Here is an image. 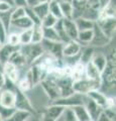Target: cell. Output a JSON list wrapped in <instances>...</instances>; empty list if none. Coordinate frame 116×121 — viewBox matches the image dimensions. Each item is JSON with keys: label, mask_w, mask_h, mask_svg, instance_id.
<instances>
[{"label": "cell", "mask_w": 116, "mask_h": 121, "mask_svg": "<svg viewBox=\"0 0 116 121\" xmlns=\"http://www.w3.org/2000/svg\"><path fill=\"white\" fill-rule=\"evenodd\" d=\"M19 52L23 55L28 66L35 63L44 52L40 43H28V44L20 45Z\"/></svg>", "instance_id": "6da1fadb"}, {"label": "cell", "mask_w": 116, "mask_h": 121, "mask_svg": "<svg viewBox=\"0 0 116 121\" xmlns=\"http://www.w3.org/2000/svg\"><path fill=\"white\" fill-rule=\"evenodd\" d=\"M101 87V82L93 81L87 78H83L81 80L73 82V90L75 93H79L82 95H86L92 90H99Z\"/></svg>", "instance_id": "7a4b0ae2"}, {"label": "cell", "mask_w": 116, "mask_h": 121, "mask_svg": "<svg viewBox=\"0 0 116 121\" xmlns=\"http://www.w3.org/2000/svg\"><path fill=\"white\" fill-rule=\"evenodd\" d=\"M40 88L43 89V93L46 94V96L48 98V100L51 102L55 101L56 99L61 97V93H60V89L57 85V83L51 77H47L39 84Z\"/></svg>", "instance_id": "3957f363"}, {"label": "cell", "mask_w": 116, "mask_h": 121, "mask_svg": "<svg viewBox=\"0 0 116 121\" xmlns=\"http://www.w3.org/2000/svg\"><path fill=\"white\" fill-rule=\"evenodd\" d=\"M84 99H85V95H82V94H79V93H73L72 95L67 96V97H60L55 101L51 102V103L62 106V107L66 109H70L74 107V106L84 105Z\"/></svg>", "instance_id": "277c9868"}, {"label": "cell", "mask_w": 116, "mask_h": 121, "mask_svg": "<svg viewBox=\"0 0 116 121\" xmlns=\"http://www.w3.org/2000/svg\"><path fill=\"white\" fill-rule=\"evenodd\" d=\"M65 110L66 108L62 107V106L50 103L44 109L40 121H57L63 116Z\"/></svg>", "instance_id": "5b68a950"}, {"label": "cell", "mask_w": 116, "mask_h": 121, "mask_svg": "<svg viewBox=\"0 0 116 121\" xmlns=\"http://www.w3.org/2000/svg\"><path fill=\"white\" fill-rule=\"evenodd\" d=\"M14 108L17 110L29 112L31 114L34 113V108L32 107L31 102L29 100L28 96L26 95V93L21 92L17 88L15 90V105H14Z\"/></svg>", "instance_id": "8992f818"}, {"label": "cell", "mask_w": 116, "mask_h": 121, "mask_svg": "<svg viewBox=\"0 0 116 121\" xmlns=\"http://www.w3.org/2000/svg\"><path fill=\"white\" fill-rule=\"evenodd\" d=\"M64 44L65 43H60V41H50L47 39H43V41L40 43V45H42L43 52L56 59H62L63 56L62 52Z\"/></svg>", "instance_id": "52a82bcc"}, {"label": "cell", "mask_w": 116, "mask_h": 121, "mask_svg": "<svg viewBox=\"0 0 116 121\" xmlns=\"http://www.w3.org/2000/svg\"><path fill=\"white\" fill-rule=\"evenodd\" d=\"M103 83H106L110 87L115 85V60L113 59L107 60L105 68L101 72V85Z\"/></svg>", "instance_id": "ba28073f"}, {"label": "cell", "mask_w": 116, "mask_h": 121, "mask_svg": "<svg viewBox=\"0 0 116 121\" xmlns=\"http://www.w3.org/2000/svg\"><path fill=\"white\" fill-rule=\"evenodd\" d=\"M96 24L99 26L102 32L108 39H112V36L115 33V17L104 18V19H98L96 21Z\"/></svg>", "instance_id": "9c48e42d"}, {"label": "cell", "mask_w": 116, "mask_h": 121, "mask_svg": "<svg viewBox=\"0 0 116 121\" xmlns=\"http://www.w3.org/2000/svg\"><path fill=\"white\" fill-rule=\"evenodd\" d=\"M84 106H85L86 110H87L88 114H89L92 121H96L98 119V117L101 115V113L103 112L102 107H100L99 105H97L94 101H92L86 95H85V99H84Z\"/></svg>", "instance_id": "30bf717a"}, {"label": "cell", "mask_w": 116, "mask_h": 121, "mask_svg": "<svg viewBox=\"0 0 116 121\" xmlns=\"http://www.w3.org/2000/svg\"><path fill=\"white\" fill-rule=\"evenodd\" d=\"M82 50V45L78 43L77 40H70L69 43L64 44L62 58H73V56H78L80 55Z\"/></svg>", "instance_id": "8fae6325"}, {"label": "cell", "mask_w": 116, "mask_h": 121, "mask_svg": "<svg viewBox=\"0 0 116 121\" xmlns=\"http://www.w3.org/2000/svg\"><path fill=\"white\" fill-rule=\"evenodd\" d=\"M2 73L4 75V77L6 79H8L11 82L13 83H17V81L20 78V71L19 69L13 64H11L9 62H7L5 64H3V70Z\"/></svg>", "instance_id": "7c38bea8"}, {"label": "cell", "mask_w": 116, "mask_h": 121, "mask_svg": "<svg viewBox=\"0 0 116 121\" xmlns=\"http://www.w3.org/2000/svg\"><path fill=\"white\" fill-rule=\"evenodd\" d=\"M109 41H110V39H108L104 35L102 30L100 29V27L95 22L94 27H93V39L90 44L94 45V47H103V45H106Z\"/></svg>", "instance_id": "4fadbf2b"}, {"label": "cell", "mask_w": 116, "mask_h": 121, "mask_svg": "<svg viewBox=\"0 0 116 121\" xmlns=\"http://www.w3.org/2000/svg\"><path fill=\"white\" fill-rule=\"evenodd\" d=\"M0 105L8 108H14V105H15V91H0Z\"/></svg>", "instance_id": "5bb4252c"}, {"label": "cell", "mask_w": 116, "mask_h": 121, "mask_svg": "<svg viewBox=\"0 0 116 121\" xmlns=\"http://www.w3.org/2000/svg\"><path fill=\"white\" fill-rule=\"evenodd\" d=\"M63 25L64 30H65L67 36L70 40H77L79 30L77 28V25L73 19H68V18H63Z\"/></svg>", "instance_id": "9a60e30c"}, {"label": "cell", "mask_w": 116, "mask_h": 121, "mask_svg": "<svg viewBox=\"0 0 116 121\" xmlns=\"http://www.w3.org/2000/svg\"><path fill=\"white\" fill-rule=\"evenodd\" d=\"M86 96L90 98L92 101H94L97 105H99L100 107H102L103 109L106 107L107 104V97L103 92H101L100 90H92L86 94Z\"/></svg>", "instance_id": "2e32d148"}, {"label": "cell", "mask_w": 116, "mask_h": 121, "mask_svg": "<svg viewBox=\"0 0 116 121\" xmlns=\"http://www.w3.org/2000/svg\"><path fill=\"white\" fill-rule=\"evenodd\" d=\"M32 26H33V23L30 21V19H29L26 15L23 17H21V18H18V19L12 20L11 21V24H10V27L16 28L17 32H19V33L22 31V30L31 28Z\"/></svg>", "instance_id": "e0dca14e"}, {"label": "cell", "mask_w": 116, "mask_h": 121, "mask_svg": "<svg viewBox=\"0 0 116 121\" xmlns=\"http://www.w3.org/2000/svg\"><path fill=\"white\" fill-rule=\"evenodd\" d=\"M77 121H92L84 105H78L70 108Z\"/></svg>", "instance_id": "ac0fdd59"}, {"label": "cell", "mask_w": 116, "mask_h": 121, "mask_svg": "<svg viewBox=\"0 0 116 121\" xmlns=\"http://www.w3.org/2000/svg\"><path fill=\"white\" fill-rule=\"evenodd\" d=\"M85 76L90 80L101 82V73L96 69V67L91 63V60L85 65Z\"/></svg>", "instance_id": "d6986e66"}, {"label": "cell", "mask_w": 116, "mask_h": 121, "mask_svg": "<svg viewBox=\"0 0 116 121\" xmlns=\"http://www.w3.org/2000/svg\"><path fill=\"white\" fill-rule=\"evenodd\" d=\"M19 47H12L8 43H4L0 48V62L2 64H5L8 62L10 56L15 51H17Z\"/></svg>", "instance_id": "ffe728a7"}, {"label": "cell", "mask_w": 116, "mask_h": 121, "mask_svg": "<svg viewBox=\"0 0 116 121\" xmlns=\"http://www.w3.org/2000/svg\"><path fill=\"white\" fill-rule=\"evenodd\" d=\"M107 60H108L107 56L104 54H102V52H94V55H93L92 59H91V63L101 73V72L104 70V68H105Z\"/></svg>", "instance_id": "44dd1931"}, {"label": "cell", "mask_w": 116, "mask_h": 121, "mask_svg": "<svg viewBox=\"0 0 116 121\" xmlns=\"http://www.w3.org/2000/svg\"><path fill=\"white\" fill-rule=\"evenodd\" d=\"M8 62L11 63V64H13V65H15L19 70L21 69V68H23L24 66H28L27 63H26V60H25L23 55L19 52V48H18L17 51H15L12 55L10 56Z\"/></svg>", "instance_id": "7402d4cb"}, {"label": "cell", "mask_w": 116, "mask_h": 121, "mask_svg": "<svg viewBox=\"0 0 116 121\" xmlns=\"http://www.w3.org/2000/svg\"><path fill=\"white\" fill-rule=\"evenodd\" d=\"M85 65L80 62L76 63L72 66V73H71V79L74 81H78L85 78Z\"/></svg>", "instance_id": "603a6c76"}, {"label": "cell", "mask_w": 116, "mask_h": 121, "mask_svg": "<svg viewBox=\"0 0 116 121\" xmlns=\"http://www.w3.org/2000/svg\"><path fill=\"white\" fill-rule=\"evenodd\" d=\"M63 18L73 19V3L65 1V0H58Z\"/></svg>", "instance_id": "cb8c5ba5"}, {"label": "cell", "mask_w": 116, "mask_h": 121, "mask_svg": "<svg viewBox=\"0 0 116 121\" xmlns=\"http://www.w3.org/2000/svg\"><path fill=\"white\" fill-rule=\"evenodd\" d=\"M92 39H93V29L82 30V31H79V33H78L77 41L81 45L87 47V45L91 43Z\"/></svg>", "instance_id": "d4e9b609"}, {"label": "cell", "mask_w": 116, "mask_h": 121, "mask_svg": "<svg viewBox=\"0 0 116 121\" xmlns=\"http://www.w3.org/2000/svg\"><path fill=\"white\" fill-rule=\"evenodd\" d=\"M75 21V23L77 25V28L79 31H82V30H87V29H93L94 27L95 22L91 21L89 19H86L84 17H78L76 19H73Z\"/></svg>", "instance_id": "484cf974"}, {"label": "cell", "mask_w": 116, "mask_h": 121, "mask_svg": "<svg viewBox=\"0 0 116 121\" xmlns=\"http://www.w3.org/2000/svg\"><path fill=\"white\" fill-rule=\"evenodd\" d=\"M31 113L26 112V111H22V110H17L15 109V111L12 115H11L8 119L3 120V121H27L31 117Z\"/></svg>", "instance_id": "4316f807"}, {"label": "cell", "mask_w": 116, "mask_h": 121, "mask_svg": "<svg viewBox=\"0 0 116 121\" xmlns=\"http://www.w3.org/2000/svg\"><path fill=\"white\" fill-rule=\"evenodd\" d=\"M43 39L42 25H33L31 28V43H40Z\"/></svg>", "instance_id": "83f0119b"}, {"label": "cell", "mask_w": 116, "mask_h": 121, "mask_svg": "<svg viewBox=\"0 0 116 121\" xmlns=\"http://www.w3.org/2000/svg\"><path fill=\"white\" fill-rule=\"evenodd\" d=\"M43 39L50 41H60L61 43L58 32L56 31L54 27H43Z\"/></svg>", "instance_id": "f1b7e54d"}, {"label": "cell", "mask_w": 116, "mask_h": 121, "mask_svg": "<svg viewBox=\"0 0 116 121\" xmlns=\"http://www.w3.org/2000/svg\"><path fill=\"white\" fill-rule=\"evenodd\" d=\"M93 55H94V50H93V48L86 47L84 50H81V52H80L79 62L84 64V65H86V64L91 60Z\"/></svg>", "instance_id": "f546056e"}, {"label": "cell", "mask_w": 116, "mask_h": 121, "mask_svg": "<svg viewBox=\"0 0 116 121\" xmlns=\"http://www.w3.org/2000/svg\"><path fill=\"white\" fill-rule=\"evenodd\" d=\"M33 9V11L35 12V14L39 16V18L42 21L43 18L48 14V3L47 2H43L39 3V4L35 5L34 7H31Z\"/></svg>", "instance_id": "4dcf8cb0"}, {"label": "cell", "mask_w": 116, "mask_h": 121, "mask_svg": "<svg viewBox=\"0 0 116 121\" xmlns=\"http://www.w3.org/2000/svg\"><path fill=\"white\" fill-rule=\"evenodd\" d=\"M13 7L10 10H8V11H5V12H0V23H1L6 28L7 32H8L10 24H11V15H12Z\"/></svg>", "instance_id": "1f68e13d"}, {"label": "cell", "mask_w": 116, "mask_h": 121, "mask_svg": "<svg viewBox=\"0 0 116 121\" xmlns=\"http://www.w3.org/2000/svg\"><path fill=\"white\" fill-rule=\"evenodd\" d=\"M48 12L52 15H54L55 17H57L58 19L63 18V15L61 12V8H60V4L58 0H53V1L48 2Z\"/></svg>", "instance_id": "d6a6232c"}, {"label": "cell", "mask_w": 116, "mask_h": 121, "mask_svg": "<svg viewBox=\"0 0 116 121\" xmlns=\"http://www.w3.org/2000/svg\"><path fill=\"white\" fill-rule=\"evenodd\" d=\"M57 21H58V18L48 12V14L46 15L42 19V21H40V25L43 27H54L55 24L57 23Z\"/></svg>", "instance_id": "836d02e7"}, {"label": "cell", "mask_w": 116, "mask_h": 121, "mask_svg": "<svg viewBox=\"0 0 116 121\" xmlns=\"http://www.w3.org/2000/svg\"><path fill=\"white\" fill-rule=\"evenodd\" d=\"M6 43H8L12 47H20V36L18 32H8L7 35V40Z\"/></svg>", "instance_id": "e575fe53"}, {"label": "cell", "mask_w": 116, "mask_h": 121, "mask_svg": "<svg viewBox=\"0 0 116 121\" xmlns=\"http://www.w3.org/2000/svg\"><path fill=\"white\" fill-rule=\"evenodd\" d=\"M25 15L30 19V21L33 23V25H40V19L39 16L35 14V12L33 11L31 7H25Z\"/></svg>", "instance_id": "d590c367"}, {"label": "cell", "mask_w": 116, "mask_h": 121, "mask_svg": "<svg viewBox=\"0 0 116 121\" xmlns=\"http://www.w3.org/2000/svg\"><path fill=\"white\" fill-rule=\"evenodd\" d=\"M31 28H32V27H31ZM31 28L22 30V31L19 33V36H20V43H21V45L31 43Z\"/></svg>", "instance_id": "8d00e7d4"}, {"label": "cell", "mask_w": 116, "mask_h": 121, "mask_svg": "<svg viewBox=\"0 0 116 121\" xmlns=\"http://www.w3.org/2000/svg\"><path fill=\"white\" fill-rule=\"evenodd\" d=\"M15 111V108H8V107H4V106L0 105V117H1L2 121L8 119Z\"/></svg>", "instance_id": "74e56055"}, {"label": "cell", "mask_w": 116, "mask_h": 121, "mask_svg": "<svg viewBox=\"0 0 116 121\" xmlns=\"http://www.w3.org/2000/svg\"><path fill=\"white\" fill-rule=\"evenodd\" d=\"M25 16V7H13L12 10V15H11V21L18 19Z\"/></svg>", "instance_id": "f35d334b"}, {"label": "cell", "mask_w": 116, "mask_h": 121, "mask_svg": "<svg viewBox=\"0 0 116 121\" xmlns=\"http://www.w3.org/2000/svg\"><path fill=\"white\" fill-rule=\"evenodd\" d=\"M63 121H77L71 109H66L63 114Z\"/></svg>", "instance_id": "ab89813d"}, {"label": "cell", "mask_w": 116, "mask_h": 121, "mask_svg": "<svg viewBox=\"0 0 116 121\" xmlns=\"http://www.w3.org/2000/svg\"><path fill=\"white\" fill-rule=\"evenodd\" d=\"M7 35H8V32H7L6 28L0 23V43H1L2 44L6 43Z\"/></svg>", "instance_id": "60d3db41"}, {"label": "cell", "mask_w": 116, "mask_h": 121, "mask_svg": "<svg viewBox=\"0 0 116 121\" xmlns=\"http://www.w3.org/2000/svg\"><path fill=\"white\" fill-rule=\"evenodd\" d=\"M13 7V5L9 4L7 2H0V12H5V11H8Z\"/></svg>", "instance_id": "b9f144b4"}, {"label": "cell", "mask_w": 116, "mask_h": 121, "mask_svg": "<svg viewBox=\"0 0 116 121\" xmlns=\"http://www.w3.org/2000/svg\"><path fill=\"white\" fill-rule=\"evenodd\" d=\"M25 1H26L27 7H34L35 5L39 4V3L46 2V0H25Z\"/></svg>", "instance_id": "7bdbcfd3"}, {"label": "cell", "mask_w": 116, "mask_h": 121, "mask_svg": "<svg viewBox=\"0 0 116 121\" xmlns=\"http://www.w3.org/2000/svg\"><path fill=\"white\" fill-rule=\"evenodd\" d=\"M13 6L26 7V1H25V0H13Z\"/></svg>", "instance_id": "ee69618b"}, {"label": "cell", "mask_w": 116, "mask_h": 121, "mask_svg": "<svg viewBox=\"0 0 116 121\" xmlns=\"http://www.w3.org/2000/svg\"><path fill=\"white\" fill-rule=\"evenodd\" d=\"M96 121H112V120L108 118V117L102 112V113H101V115L98 117V119H97Z\"/></svg>", "instance_id": "f6af8a7d"}, {"label": "cell", "mask_w": 116, "mask_h": 121, "mask_svg": "<svg viewBox=\"0 0 116 121\" xmlns=\"http://www.w3.org/2000/svg\"><path fill=\"white\" fill-rule=\"evenodd\" d=\"M4 79H5L4 75H3L2 72H0V83H4Z\"/></svg>", "instance_id": "bcb514c9"}, {"label": "cell", "mask_w": 116, "mask_h": 121, "mask_svg": "<svg viewBox=\"0 0 116 121\" xmlns=\"http://www.w3.org/2000/svg\"><path fill=\"white\" fill-rule=\"evenodd\" d=\"M0 2H7L11 5H13V0H0Z\"/></svg>", "instance_id": "7dc6e473"}, {"label": "cell", "mask_w": 116, "mask_h": 121, "mask_svg": "<svg viewBox=\"0 0 116 121\" xmlns=\"http://www.w3.org/2000/svg\"><path fill=\"white\" fill-rule=\"evenodd\" d=\"M2 70H3V64L0 62V72H2Z\"/></svg>", "instance_id": "c3c4849f"}, {"label": "cell", "mask_w": 116, "mask_h": 121, "mask_svg": "<svg viewBox=\"0 0 116 121\" xmlns=\"http://www.w3.org/2000/svg\"><path fill=\"white\" fill-rule=\"evenodd\" d=\"M57 121H63V116H62V117H61V118H60V119H59V120H57Z\"/></svg>", "instance_id": "681fc988"}, {"label": "cell", "mask_w": 116, "mask_h": 121, "mask_svg": "<svg viewBox=\"0 0 116 121\" xmlns=\"http://www.w3.org/2000/svg\"><path fill=\"white\" fill-rule=\"evenodd\" d=\"M51 1H53V0H46V2H47V3H48V2H51Z\"/></svg>", "instance_id": "f907efd6"}, {"label": "cell", "mask_w": 116, "mask_h": 121, "mask_svg": "<svg viewBox=\"0 0 116 121\" xmlns=\"http://www.w3.org/2000/svg\"><path fill=\"white\" fill-rule=\"evenodd\" d=\"M2 45H3V44H2L1 43H0V48H1V47H2Z\"/></svg>", "instance_id": "816d5d0a"}, {"label": "cell", "mask_w": 116, "mask_h": 121, "mask_svg": "<svg viewBox=\"0 0 116 121\" xmlns=\"http://www.w3.org/2000/svg\"><path fill=\"white\" fill-rule=\"evenodd\" d=\"M78 1H85V0H78ZM86 2V1H85Z\"/></svg>", "instance_id": "f5cc1de1"}, {"label": "cell", "mask_w": 116, "mask_h": 121, "mask_svg": "<svg viewBox=\"0 0 116 121\" xmlns=\"http://www.w3.org/2000/svg\"><path fill=\"white\" fill-rule=\"evenodd\" d=\"M85 1H86V2H88V1H89V0H85Z\"/></svg>", "instance_id": "db71d44e"}, {"label": "cell", "mask_w": 116, "mask_h": 121, "mask_svg": "<svg viewBox=\"0 0 116 121\" xmlns=\"http://www.w3.org/2000/svg\"><path fill=\"white\" fill-rule=\"evenodd\" d=\"M0 121H2V119H1V117H0Z\"/></svg>", "instance_id": "11a10c76"}]
</instances>
